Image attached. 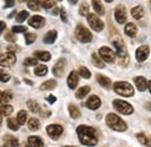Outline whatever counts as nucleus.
Masks as SVG:
<instances>
[{
    "label": "nucleus",
    "instance_id": "1",
    "mask_svg": "<svg viewBox=\"0 0 151 147\" xmlns=\"http://www.w3.org/2000/svg\"><path fill=\"white\" fill-rule=\"evenodd\" d=\"M77 134L80 140V143L85 146L93 147L98 144V131L88 125H79L77 128Z\"/></svg>",
    "mask_w": 151,
    "mask_h": 147
},
{
    "label": "nucleus",
    "instance_id": "2",
    "mask_svg": "<svg viewBox=\"0 0 151 147\" xmlns=\"http://www.w3.org/2000/svg\"><path fill=\"white\" fill-rule=\"evenodd\" d=\"M112 42H113V45L115 46V49H116L115 56L117 57V60H119L120 65H122V66L128 65V63H129V56H128V51H127V49L124 46V43H123L121 36L117 34L116 36L113 37Z\"/></svg>",
    "mask_w": 151,
    "mask_h": 147
},
{
    "label": "nucleus",
    "instance_id": "3",
    "mask_svg": "<svg viewBox=\"0 0 151 147\" xmlns=\"http://www.w3.org/2000/svg\"><path fill=\"white\" fill-rule=\"evenodd\" d=\"M106 124L109 129L117 131V132H124L128 129L127 123L121 117H119L116 113H108L106 116Z\"/></svg>",
    "mask_w": 151,
    "mask_h": 147
},
{
    "label": "nucleus",
    "instance_id": "4",
    "mask_svg": "<svg viewBox=\"0 0 151 147\" xmlns=\"http://www.w3.org/2000/svg\"><path fill=\"white\" fill-rule=\"evenodd\" d=\"M114 92L123 97H132L135 94L134 87L127 81H116L113 85Z\"/></svg>",
    "mask_w": 151,
    "mask_h": 147
},
{
    "label": "nucleus",
    "instance_id": "5",
    "mask_svg": "<svg viewBox=\"0 0 151 147\" xmlns=\"http://www.w3.org/2000/svg\"><path fill=\"white\" fill-rule=\"evenodd\" d=\"M75 35L77 37V39L80 41L81 43H90L93 39L91 31L83 24H77L75 29Z\"/></svg>",
    "mask_w": 151,
    "mask_h": 147
},
{
    "label": "nucleus",
    "instance_id": "6",
    "mask_svg": "<svg viewBox=\"0 0 151 147\" xmlns=\"http://www.w3.org/2000/svg\"><path fill=\"white\" fill-rule=\"evenodd\" d=\"M113 107L114 109L121 115H132L134 112V108L132 104L123 100H114Z\"/></svg>",
    "mask_w": 151,
    "mask_h": 147
},
{
    "label": "nucleus",
    "instance_id": "7",
    "mask_svg": "<svg viewBox=\"0 0 151 147\" xmlns=\"http://www.w3.org/2000/svg\"><path fill=\"white\" fill-rule=\"evenodd\" d=\"M87 16V22H88V24H90V27L94 30V31H102L104 30V27H105V24H104V22H102V20L101 19H99V16L96 15V14H87L86 15Z\"/></svg>",
    "mask_w": 151,
    "mask_h": 147
},
{
    "label": "nucleus",
    "instance_id": "8",
    "mask_svg": "<svg viewBox=\"0 0 151 147\" xmlns=\"http://www.w3.org/2000/svg\"><path fill=\"white\" fill-rule=\"evenodd\" d=\"M99 57L106 61V63H114L115 61V52H114L112 49H109L108 46H102L99 49Z\"/></svg>",
    "mask_w": 151,
    "mask_h": 147
},
{
    "label": "nucleus",
    "instance_id": "9",
    "mask_svg": "<svg viewBox=\"0 0 151 147\" xmlns=\"http://www.w3.org/2000/svg\"><path fill=\"white\" fill-rule=\"evenodd\" d=\"M17 63V56L14 52H6L0 56V65L2 67H11Z\"/></svg>",
    "mask_w": 151,
    "mask_h": 147
},
{
    "label": "nucleus",
    "instance_id": "10",
    "mask_svg": "<svg viewBox=\"0 0 151 147\" xmlns=\"http://www.w3.org/2000/svg\"><path fill=\"white\" fill-rule=\"evenodd\" d=\"M47 133L48 136L54 139V140H57L62 134H63V128L58 124H51V125H48L47 126Z\"/></svg>",
    "mask_w": 151,
    "mask_h": 147
},
{
    "label": "nucleus",
    "instance_id": "11",
    "mask_svg": "<svg viewBox=\"0 0 151 147\" xmlns=\"http://www.w3.org/2000/svg\"><path fill=\"white\" fill-rule=\"evenodd\" d=\"M149 54H150V49H149L148 45H142V46H139V48L136 50V52H135L136 60L139 61V63L147 60L148 57H149Z\"/></svg>",
    "mask_w": 151,
    "mask_h": 147
},
{
    "label": "nucleus",
    "instance_id": "12",
    "mask_svg": "<svg viewBox=\"0 0 151 147\" xmlns=\"http://www.w3.org/2000/svg\"><path fill=\"white\" fill-rule=\"evenodd\" d=\"M65 69H66V60L64 58H62L52 67V73L55 74V76H57V78H62L65 73Z\"/></svg>",
    "mask_w": 151,
    "mask_h": 147
},
{
    "label": "nucleus",
    "instance_id": "13",
    "mask_svg": "<svg viewBox=\"0 0 151 147\" xmlns=\"http://www.w3.org/2000/svg\"><path fill=\"white\" fill-rule=\"evenodd\" d=\"M115 20L120 24H123V23L127 22V11H126L124 6L119 5L115 8Z\"/></svg>",
    "mask_w": 151,
    "mask_h": 147
},
{
    "label": "nucleus",
    "instance_id": "14",
    "mask_svg": "<svg viewBox=\"0 0 151 147\" xmlns=\"http://www.w3.org/2000/svg\"><path fill=\"white\" fill-rule=\"evenodd\" d=\"M86 107L88 108V109H91V110H96L100 106H101V100L96 96V95H91L88 98H87V101H86Z\"/></svg>",
    "mask_w": 151,
    "mask_h": 147
},
{
    "label": "nucleus",
    "instance_id": "15",
    "mask_svg": "<svg viewBox=\"0 0 151 147\" xmlns=\"http://www.w3.org/2000/svg\"><path fill=\"white\" fill-rule=\"evenodd\" d=\"M28 23H29V26H32V27H34L36 29H40L45 24V20H44L43 16L34 15V16H32L28 20Z\"/></svg>",
    "mask_w": 151,
    "mask_h": 147
},
{
    "label": "nucleus",
    "instance_id": "16",
    "mask_svg": "<svg viewBox=\"0 0 151 147\" xmlns=\"http://www.w3.org/2000/svg\"><path fill=\"white\" fill-rule=\"evenodd\" d=\"M43 140L37 136H30L27 139V144L24 147H43Z\"/></svg>",
    "mask_w": 151,
    "mask_h": 147
},
{
    "label": "nucleus",
    "instance_id": "17",
    "mask_svg": "<svg viewBox=\"0 0 151 147\" xmlns=\"http://www.w3.org/2000/svg\"><path fill=\"white\" fill-rule=\"evenodd\" d=\"M134 82L136 85V88L139 92H144L148 88V80L143 76H135L134 78Z\"/></svg>",
    "mask_w": 151,
    "mask_h": 147
},
{
    "label": "nucleus",
    "instance_id": "18",
    "mask_svg": "<svg viewBox=\"0 0 151 147\" xmlns=\"http://www.w3.org/2000/svg\"><path fill=\"white\" fill-rule=\"evenodd\" d=\"M78 82H79V74H78V72L71 71V73L69 74V76H68V86H69V88L75 89L77 87V85H78Z\"/></svg>",
    "mask_w": 151,
    "mask_h": 147
},
{
    "label": "nucleus",
    "instance_id": "19",
    "mask_svg": "<svg viewBox=\"0 0 151 147\" xmlns=\"http://www.w3.org/2000/svg\"><path fill=\"white\" fill-rule=\"evenodd\" d=\"M96 81L99 82V85L106 89H109L112 87V80L108 76H105L102 74H96Z\"/></svg>",
    "mask_w": 151,
    "mask_h": 147
},
{
    "label": "nucleus",
    "instance_id": "20",
    "mask_svg": "<svg viewBox=\"0 0 151 147\" xmlns=\"http://www.w3.org/2000/svg\"><path fill=\"white\" fill-rule=\"evenodd\" d=\"M57 86V81L54 79H50V80H47L45 82H43L41 86H40V89L41 91H52L55 89Z\"/></svg>",
    "mask_w": 151,
    "mask_h": 147
},
{
    "label": "nucleus",
    "instance_id": "21",
    "mask_svg": "<svg viewBox=\"0 0 151 147\" xmlns=\"http://www.w3.org/2000/svg\"><path fill=\"white\" fill-rule=\"evenodd\" d=\"M56 38H57V31L56 30H50V31H48V33L44 35L43 42L47 43V44H52V43H55Z\"/></svg>",
    "mask_w": 151,
    "mask_h": 147
},
{
    "label": "nucleus",
    "instance_id": "22",
    "mask_svg": "<svg viewBox=\"0 0 151 147\" xmlns=\"http://www.w3.org/2000/svg\"><path fill=\"white\" fill-rule=\"evenodd\" d=\"M92 6H93V9L95 11L96 14H99V15L105 14V7H104L101 0H92Z\"/></svg>",
    "mask_w": 151,
    "mask_h": 147
},
{
    "label": "nucleus",
    "instance_id": "23",
    "mask_svg": "<svg viewBox=\"0 0 151 147\" xmlns=\"http://www.w3.org/2000/svg\"><path fill=\"white\" fill-rule=\"evenodd\" d=\"M124 33H126V35H128L129 37H135L136 34H137V28H136V26L134 23L129 22L124 27Z\"/></svg>",
    "mask_w": 151,
    "mask_h": 147
},
{
    "label": "nucleus",
    "instance_id": "24",
    "mask_svg": "<svg viewBox=\"0 0 151 147\" xmlns=\"http://www.w3.org/2000/svg\"><path fill=\"white\" fill-rule=\"evenodd\" d=\"M132 15L136 20H141L144 16V8L142 6H136L132 9Z\"/></svg>",
    "mask_w": 151,
    "mask_h": 147
},
{
    "label": "nucleus",
    "instance_id": "25",
    "mask_svg": "<svg viewBox=\"0 0 151 147\" xmlns=\"http://www.w3.org/2000/svg\"><path fill=\"white\" fill-rule=\"evenodd\" d=\"M35 58L38 59V60H42V61H49L50 59H51V55H50V52H48V51H36L35 54Z\"/></svg>",
    "mask_w": 151,
    "mask_h": 147
},
{
    "label": "nucleus",
    "instance_id": "26",
    "mask_svg": "<svg viewBox=\"0 0 151 147\" xmlns=\"http://www.w3.org/2000/svg\"><path fill=\"white\" fill-rule=\"evenodd\" d=\"M27 106H28L29 110L32 111L33 113H41V107H40V104H38L36 101H34V100H28Z\"/></svg>",
    "mask_w": 151,
    "mask_h": 147
},
{
    "label": "nucleus",
    "instance_id": "27",
    "mask_svg": "<svg viewBox=\"0 0 151 147\" xmlns=\"http://www.w3.org/2000/svg\"><path fill=\"white\" fill-rule=\"evenodd\" d=\"M91 92V88H90V86H84V87H80L77 92H76V97L77 98H79V100H81V98H84L88 93Z\"/></svg>",
    "mask_w": 151,
    "mask_h": 147
},
{
    "label": "nucleus",
    "instance_id": "28",
    "mask_svg": "<svg viewBox=\"0 0 151 147\" xmlns=\"http://www.w3.org/2000/svg\"><path fill=\"white\" fill-rule=\"evenodd\" d=\"M12 98H13V94L11 91H5L4 93L0 94V103H2V104L8 103Z\"/></svg>",
    "mask_w": 151,
    "mask_h": 147
},
{
    "label": "nucleus",
    "instance_id": "29",
    "mask_svg": "<svg viewBox=\"0 0 151 147\" xmlns=\"http://www.w3.org/2000/svg\"><path fill=\"white\" fill-rule=\"evenodd\" d=\"M12 112H13V107H12V106H9V104H7V103L0 106V116L7 117V116H9Z\"/></svg>",
    "mask_w": 151,
    "mask_h": 147
},
{
    "label": "nucleus",
    "instance_id": "30",
    "mask_svg": "<svg viewBox=\"0 0 151 147\" xmlns=\"http://www.w3.org/2000/svg\"><path fill=\"white\" fill-rule=\"evenodd\" d=\"M40 126H41V123H40V121H38L37 118H30L29 121H28V128L30 131H37L40 129Z\"/></svg>",
    "mask_w": 151,
    "mask_h": 147
},
{
    "label": "nucleus",
    "instance_id": "31",
    "mask_svg": "<svg viewBox=\"0 0 151 147\" xmlns=\"http://www.w3.org/2000/svg\"><path fill=\"white\" fill-rule=\"evenodd\" d=\"M69 113L75 119L80 117V110H79V108L77 106H75V104H69Z\"/></svg>",
    "mask_w": 151,
    "mask_h": 147
},
{
    "label": "nucleus",
    "instance_id": "32",
    "mask_svg": "<svg viewBox=\"0 0 151 147\" xmlns=\"http://www.w3.org/2000/svg\"><path fill=\"white\" fill-rule=\"evenodd\" d=\"M136 138L138 139V141L142 144V145H145L147 147H150V139L149 137L145 134V133H138L136 136Z\"/></svg>",
    "mask_w": 151,
    "mask_h": 147
},
{
    "label": "nucleus",
    "instance_id": "33",
    "mask_svg": "<svg viewBox=\"0 0 151 147\" xmlns=\"http://www.w3.org/2000/svg\"><path fill=\"white\" fill-rule=\"evenodd\" d=\"M92 63H93V65H94L95 67H99V69H104L105 67V64H104L102 59L96 55L95 52L92 54Z\"/></svg>",
    "mask_w": 151,
    "mask_h": 147
},
{
    "label": "nucleus",
    "instance_id": "34",
    "mask_svg": "<svg viewBox=\"0 0 151 147\" xmlns=\"http://www.w3.org/2000/svg\"><path fill=\"white\" fill-rule=\"evenodd\" d=\"M34 73L36 74L37 76H44L48 73V67L45 65H38L37 64V66L34 70Z\"/></svg>",
    "mask_w": 151,
    "mask_h": 147
},
{
    "label": "nucleus",
    "instance_id": "35",
    "mask_svg": "<svg viewBox=\"0 0 151 147\" xmlns=\"http://www.w3.org/2000/svg\"><path fill=\"white\" fill-rule=\"evenodd\" d=\"M78 74L81 76V78H84V79H90L91 78V72H90V70L88 69H86L85 66H80L79 67V70H78Z\"/></svg>",
    "mask_w": 151,
    "mask_h": 147
},
{
    "label": "nucleus",
    "instance_id": "36",
    "mask_svg": "<svg viewBox=\"0 0 151 147\" xmlns=\"http://www.w3.org/2000/svg\"><path fill=\"white\" fill-rule=\"evenodd\" d=\"M79 14L83 16H86L87 14H90V5L87 2H83L79 7Z\"/></svg>",
    "mask_w": 151,
    "mask_h": 147
},
{
    "label": "nucleus",
    "instance_id": "37",
    "mask_svg": "<svg viewBox=\"0 0 151 147\" xmlns=\"http://www.w3.org/2000/svg\"><path fill=\"white\" fill-rule=\"evenodd\" d=\"M7 126H8V129L12 130V131H18L20 124L18 123V121H15L14 118H9L7 121Z\"/></svg>",
    "mask_w": 151,
    "mask_h": 147
},
{
    "label": "nucleus",
    "instance_id": "38",
    "mask_svg": "<svg viewBox=\"0 0 151 147\" xmlns=\"http://www.w3.org/2000/svg\"><path fill=\"white\" fill-rule=\"evenodd\" d=\"M28 7L32 11H40V8L42 7L41 6V1L40 0H29L28 1Z\"/></svg>",
    "mask_w": 151,
    "mask_h": 147
},
{
    "label": "nucleus",
    "instance_id": "39",
    "mask_svg": "<svg viewBox=\"0 0 151 147\" xmlns=\"http://www.w3.org/2000/svg\"><path fill=\"white\" fill-rule=\"evenodd\" d=\"M18 123L20 125H24L26 121H27V112L24 110H20L19 113H18V118H17Z\"/></svg>",
    "mask_w": 151,
    "mask_h": 147
},
{
    "label": "nucleus",
    "instance_id": "40",
    "mask_svg": "<svg viewBox=\"0 0 151 147\" xmlns=\"http://www.w3.org/2000/svg\"><path fill=\"white\" fill-rule=\"evenodd\" d=\"M23 65H26V66H35V65H37V59L35 58V57H29V58H26L24 60H23Z\"/></svg>",
    "mask_w": 151,
    "mask_h": 147
},
{
    "label": "nucleus",
    "instance_id": "41",
    "mask_svg": "<svg viewBox=\"0 0 151 147\" xmlns=\"http://www.w3.org/2000/svg\"><path fill=\"white\" fill-rule=\"evenodd\" d=\"M11 79V74L6 72L5 70H0V81L1 82H8Z\"/></svg>",
    "mask_w": 151,
    "mask_h": 147
},
{
    "label": "nucleus",
    "instance_id": "42",
    "mask_svg": "<svg viewBox=\"0 0 151 147\" xmlns=\"http://www.w3.org/2000/svg\"><path fill=\"white\" fill-rule=\"evenodd\" d=\"M29 16V13L27 12V11H22V12H20L19 14H18V16H17V21L19 22V23H22V22H24V20Z\"/></svg>",
    "mask_w": 151,
    "mask_h": 147
},
{
    "label": "nucleus",
    "instance_id": "43",
    "mask_svg": "<svg viewBox=\"0 0 151 147\" xmlns=\"http://www.w3.org/2000/svg\"><path fill=\"white\" fill-rule=\"evenodd\" d=\"M24 39H26V44L29 45V44H32V43H34V42L36 41V35L33 34V33H28V34L24 36Z\"/></svg>",
    "mask_w": 151,
    "mask_h": 147
},
{
    "label": "nucleus",
    "instance_id": "44",
    "mask_svg": "<svg viewBox=\"0 0 151 147\" xmlns=\"http://www.w3.org/2000/svg\"><path fill=\"white\" fill-rule=\"evenodd\" d=\"M41 6L44 8H52L55 6V1L54 0H43V1H41Z\"/></svg>",
    "mask_w": 151,
    "mask_h": 147
},
{
    "label": "nucleus",
    "instance_id": "45",
    "mask_svg": "<svg viewBox=\"0 0 151 147\" xmlns=\"http://www.w3.org/2000/svg\"><path fill=\"white\" fill-rule=\"evenodd\" d=\"M12 31H13L14 34H20V33L27 31V28H26L24 26H14V27L12 28Z\"/></svg>",
    "mask_w": 151,
    "mask_h": 147
},
{
    "label": "nucleus",
    "instance_id": "46",
    "mask_svg": "<svg viewBox=\"0 0 151 147\" xmlns=\"http://www.w3.org/2000/svg\"><path fill=\"white\" fill-rule=\"evenodd\" d=\"M5 39L7 41V42H11V43H14L15 41H17V37L14 36L12 33H6L5 34Z\"/></svg>",
    "mask_w": 151,
    "mask_h": 147
},
{
    "label": "nucleus",
    "instance_id": "47",
    "mask_svg": "<svg viewBox=\"0 0 151 147\" xmlns=\"http://www.w3.org/2000/svg\"><path fill=\"white\" fill-rule=\"evenodd\" d=\"M59 14H60V18L63 20V22H68V16H66V12L64 8H59Z\"/></svg>",
    "mask_w": 151,
    "mask_h": 147
},
{
    "label": "nucleus",
    "instance_id": "48",
    "mask_svg": "<svg viewBox=\"0 0 151 147\" xmlns=\"http://www.w3.org/2000/svg\"><path fill=\"white\" fill-rule=\"evenodd\" d=\"M15 5V0H5V8L13 7Z\"/></svg>",
    "mask_w": 151,
    "mask_h": 147
},
{
    "label": "nucleus",
    "instance_id": "49",
    "mask_svg": "<svg viewBox=\"0 0 151 147\" xmlns=\"http://www.w3.org/2000/svg\"><path fill=\"white\" fill-rule=\"evenodd\" d=\"M56 96H54V95H49V96H47V101H48V102H49V103H51V104H52V103H55V102H56Z\"/></svg>",
    "mask_w": 151,
    "mask_h": 147
},
{
    "label": "nucleus",
    "instance_id": "50",
    "mask_svg": "<svg viewBox=\"0 0 151 147\" xmlns=\"http://www.w3.org/2000/svg\"><path fill=\"white\" fill-rule=\"evenodd\" d=\"M9 147H20L19 146V141H18V139H17V138H13V140H12L11 146H9Z\"/></svg>",
    "mask_w": 151,
    "mask_h": 147
},
{
    "label": "nucleus",
    "instance_id": "51",
    "mask_svg": "<svg viewBox=\"0 0 151 147\" xmlns=\"http://www.w3.org/2000/svg\"><path fill=\"white\" fill-rule=\"evenodd\" d=\"M6 29V23L4 21H0V34Z\"/></svg>",
    "mask_w": 151,
    "mask_h": 147
},
{
    "label": "nucleus",
    "instance_id": "52",
    "mask_svg": "<svg viewBox=\"0 0 151 147\" xmlns=\"http://www.w3.org/2000/svg\"><path fill=\"white\" fill-rule=\"evenodd\" d=\"M77 1H78V0H69V2H70V4H72V5L77 4Z\"/></svg>",
    "mask_w": 151,
    "mask_h": 147
},
{
    "label": "nucleus",
    "instance_id": "53",
    "mask_svg": "<svg viewBox=\"0 0 151 147\" xmlns=\"http://www.w3.org/2000/svg\"><path fill=\"white\" fill-rule=\"evenodd\" d=\"M24 81H26V82H28V85H33V82H32L30 80H27V79H24Z\"/></svg>",
    "mask_w": 151,
    "mask_h": 147
},
{
    "label": "nucleus",
    "instance_id": "54",
    "mask_svg": "<svg viewBox=\"0 0 151 147\" xmlns=\"http://www.w3.org/2000/svg\"><path fill=\"white\" fill-rule=\"evenodd\" d=\"M105 1H106V2H109V4H111V2H113L114 0H105Z\"/></svg>",
    "mask_w": 151,
    "mask_h": 147
},
{
    "label": "nucleus",
    "instance_id": "55",
    "mask_svg": "<svg viewBox=\"0 0 151 147\" xmlns=\"http://www.w3.org/2000/svg\"><path fill=\"white\" fill-rule=\"evenodd\" d=\"M19 1H21V2H23V1H27V0H19Z\"/></svg>",
    "mask_w": 151,
    "mask_h": 147
},
{
    "label": "nucleus",
    "instance_id": "56",
    "mask_svg": "<svg viewBox=\"0 0 151 147\" xmlns=\"http://www.w3.org/2000/svg\"><path fill=\"white\" fill-rule=\"evenodd\" d=\"M64 147H76V146H64Z\"/></svg>",
    "mask_w": 151,
    "mask_h": 147
},
{
    "label": "nucleus",
    "instance_id": "57",
    "mask_svg": "<svg viewBox=\"0 0 151 147\" xmlns=\"http://www.w3.org/2000/svg\"><path fill=\"white\" fill-rule=\"evenodd\" d=\"M0 123H1V116H0Z\"/></svg>",
    "mask_w": 151,
    "mask_h": 147
},
{
    "label": "nucleus",
    "instance_id": "58",
    "mask_svg": "<svg viewBox=\"0 0 151 147\" xmlns=\"http://www.w3.org/2000/svg\"><path fill=\"white\" fill-rule=\"evenodd\" d=\"M57 1H62V0H57Z\"/></svg>",
    "mask_w": 151,
    "mask_h": 147
},
{
    "label": "nucleus",
    "instance_id": "59",
    "mask_svg": "<svg viewBox=\"0 0 151 147\" xmlns=\"http://www.w3.org/2000/svg\"><path fill=\"white\" fill-rule=\"evenodd\" d=\"M0 94H1V92H0Z\"/></svg>",
    "mask_w": 151,
    "mask_h": 147
}]
</instances>
